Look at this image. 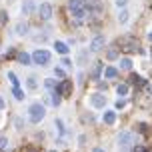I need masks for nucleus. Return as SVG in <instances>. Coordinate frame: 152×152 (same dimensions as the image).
Returning a JSON list of instances; mask_svg holds the SVG:
<instances>
[{
	"mask_svg": "<svg viewBox=\"0 0 152 152\" xmlns=\"http://www.w3.org/2000/svg\"><path fill=\"white\" fill-rule=\"evenodd\" d=\"M26 32H28V24H26V22H18V24H16V34L22 36V34H26Z\"/></svg>",
	"mask_w": 152,
	"mask_h": 152,
	"instance_id": "obj_16",
	"label": "nucleus"
},
{
	"mask_svg": "<svg viewBox=\"0 0 152 152\" xmlns=\"http://www.w3.org/2000/svg\"><path fill=\"white\" fill-rule=\"evenodd\" d=\"M118 22H120V24L128 22V12H126V10H120V14H118Z\"/></svg>",
	"mask_w": 152,
	"mask_h": 152,
	"instance_id": "obj_22",
	"label": "nucleus"
},
{
	"mask_svg": "<svg viewBox=\"0 0 152 152\" xmlns=\"http://www.w3.org/2000/svg\"><path fill=\"white\" fill-rule=\"evenodd\" d=\"M90 102L94 108H102L104 104H106V96H102L100 92H96V94H92L90 96Z\"/></svg>",
	"mask_w": 152,
	"mask_h": 152,
	"instance_id": "obj_8",
	"label": "nucleus"
},
{
	"mask_svg": "<svg viewBox=\"0 0 152 152\" xmlns=\"http://www.w3.org/2000/svg\"><path fill=\"white\" fill-rule=\"evenodd\" d=\"M118 46L124 52H136L138 50V42H136V38H132V36H122L118 40Z\"/></svg>",
	"mask_w": 152,
	"mask_h": 152,
	"instance_id": "obj_2",
	"label": "nucleus"
},
{
	"mask_svg": "<svg viewBox=\"0 0 152 152\" xmlns=\"http://www.w3.org/2000/svg\"><path fill=\"white\" fill-rule=\"evenodd\" d=\"M44 114H46V110L40 102H34V104L28 108V118H30V122H34V124H38V122L42 120Z\"/></svg>",
	"mask_w": 152,
	"mask_h": 152,
	"instance_id": "obj_1",
	"label": "nucleus"
},
{
	"mask_svg": "<svg viewBox=\"0 0 152 152\" xmlns=\"http://www.w3.org/2000/svg\"><path fill=\"white\" fill-rule=\"evenodd\" d=\"M54 48H56V52H60V54H68V46L64 42H54Z\"/></svg>",
	"mask_w": 152,
	"mask_h": 152,
	"instance_id": "obj_17",
	"label": "nucleus"
},
{
	"mask_svg": "<svg viewBox=\"0 0 152 152\" xmlns=\"http://www.w3.org/2000/svg\"><path fill=\"white\" fill-rule=\"evenodd\" d=\"M54 90L58 92L60 96H70V94H72V82H70V80H62L60 84H56Z\"/></svg>",
	"mask_w": 152,
	"mask_h": 152,
	"instance_id": "obj_4",
	"label": "nucleus"
},
{
	"mask_svg": "<svg viewBox=\"0 0 152 152\" xmlns=\"http://www.w3.org/2000/svg\"><path fill=\"white\" fill-rule=\"evenodd\" d=\"M54 74L58 76V78H64V70L62 68H54Z\"/></svg>",
	"mask_w": 152,
	"mask_h": 152,
	"instance_id": "obj_27",
	"label": "nucleus"
},
{
	"mask_svg": "<svg viewBox=\"0 0 152 152\" xmlns=\"http://www.w3.org/2000/svg\"><path fill=\"white\" fill-rule=\"evenodd\" d=\"M104 48V36L102 34H96V36L92 38V42H90V50L92 52H98V50H102Z\"/></svg>",
	"mask_w": 152,
	"mask_h": 152,
	"instance_id": "obj_7",
	"label": "nucleus"
},
{
	"mask_svg": "<svg viewBox=\"0 0 152 152\" xmlns=\"http://www.w3.org/2000/svg\"><path fill=\"white\" fill-rule=\"evenodd\" d=\"M44 84H46V88H56V82H54L52 78H46Z\"/></svg>",
	"mask_w": 152,
	"mask_h": 152,
	"instance_id": "obj_24",
	"label": "nucleus"
},
{
	"mask_svg": "<svg viewBox=\"0 0 152 152\" xmlns=\"http://www.w3.org/2000/svg\"><path fill=\"white\" fill-rule=\"evenodd\" d=\"M104 76H106L108 80H112V78H116V76H118V70L114 68V66H108V68L104 70Z\"/></svg>",
	"mask_w": 152,
	"mask_h": 152,
	"instance_id": "obj_12",
	"label": "nucleus"
},
{
	"mask_svg": "<svg viewBox=\"0 0 152 152\" xmlns=\"http://www.w3.org/2000/svg\"><path fill=\"white\" fill-rule=\"evenodd\" d=\"M148 38H150V40H152V32H150V34H148Z\"/></svg>",
	"mask_w": 152,
	"mask_h": 152,
	"instance_id": "obj_35",
	"label": "nucleus"
},
{
	"mask_svg": "<svg viewBox=\"0 0 152 152\" xmlns=\"http://www.w3.org/2000/svg\"><path fill=\"white\" fill-rule=\"evenodd\" d=\"M8 78H10V82L14 84V86H18V78H16L14 72H8Z\"/></svg>",
	"mask_w": 152,
	"mask_h": 152,
	"instance_id": "obj_25",
	"label": "nucleus"
},
{
	"mask_svg": "<svg viewBox=\"0 0 152 152\" xmlns=\"http://www.w3.org/2000/svg\"><path fill=\"white\" fill-rule=\"evenodd\" d=\"M62 66H64V68H70V66H72V62H70L68 58H64V60H62Z\"/></svg>",
	"mask_w": 152,
	"mask_h": 152,
	"instance_id": "obj_28",
	"label": "nucleus"
},
{
	"mask_svg": "<svg viewBox=\"0 0 152 152\" xmlns=\"http://www.w3.org/2000/svg\"><path fill=\"white\" fill-rule=\"evenodd\" d=\"M114 120H116V112H114V110L104 112V122H106V124H114Z\"/></svg>",
	"mask_w": 152,
	"mask_h": 152,
	"instance_id": "obj_13",
	"label": "nucleus"
},
{
	"mask_svg": "<svg viewBox=\"0 0 152 152\" xmlns=\"http://www.w3.org/2000/svg\"><path fill=\"white\" fill-rule=\"evenodd\" d=\"M60 100H62V96H60V94H58L56 90H54V92H52V98H50V102H52L54 106H58V104H60Z\"/></svg>",
	"mask_w": 152,
	"mask_h": 152,
	"instance_id": "obj_19",
	"label": "nucleus"
},
{
	"mask_svg": "<svg viewBox=\"0 0 152 152\" xmlns=\"http://www.w3.org/2000/svg\"><path fill=\"white\" fill-rule=\"evenodd\" d=\"M86 6V0H68V8L70 10H76V8Z\"/></svg>",
	"mask_w": 152,
	"mask_h": 152,
	"instance_id": "obj_11",
	"label": "nucleus"
},
{
	"mask_svg": "<svg viewBox=\"0 0 152 152\" xmlns=\"http://www.w3.org/2000/svg\"><path fill=\"white\" fill-rule=\"evenodd\" d=\"M140 80H142V78H140V76H138V74H132V76H130V82H132V84L140 82Z\"/></svg>",
	"mask_w": 152,
	"mask_h": 152,
	"instance_id": "obj_26",
	"label": "nucleus"
},
{
	"mask_svg": "<svg viewBox=\"0 0 152 152\" xmlns=\"http://www.w3.org/2000/svg\"><path fill=\"white\" fill-rule=\"evenodd\" d=\"M134 152H146V146H136V148H134Z\"/></svg>",
	"mask_w": 152,
	"mask_h": 152,
	"instance_id": "obj_30",
	"label": "nucleus"
},
{
	"mask_svg": "<svg viewBox=\"0 0 152 152\" xmlns=\"http://www.w3.org/2000/svg\"><path fill=\"white\" fill-rule=\"evenodd\" d=\"M32 10H34V0H24L22 14H24V16H28V14H32Z\"/></svg>",
	"mask_w": 152,
	"mask_h": 152,
	"instance_id": "obj_10",
	"label": "nucleus"
},
{
	"mask_svg": "<svg viewBox=\"0 0 152 152\" xmlns=\"http://www.w3.org/2000/svg\"><path fill=\"white\" fill-rule=\"evenodd\" d=\"M38 14H40L42 20H50V18H52V6H50L48 2L40 4V6H38Z\"/></svg>",
	"mask_w": 152,
	"mask_h": 152,
	"instance_id": "obj_6",
	"label": "nucleus"
},
{
	"mask_svg": "<svg viewBox=\"0 0 152 152\" xmlns=\"http://www.w3.org/2000/svg\"><path fill=\"white\" fill-rule=\"evenodd\" d=\"M12 94H14V98H16V100H22V98H24V90L20 88V86H14Z\"/></svg>",
	"mask_w": 152,
	"mask_h": 152,
	"instance_id": "obj_18",
	"label": "nucleus"
},
{
	"mask_svg": "<svg viewBox=\"0 0 152 152\" xmlns=\"http://www.w3.org/2000/svg\"><path fill=\"white\" fill-rule=\"evenodd\" d=\"M132 140H134V136H132V132H128V130H124V132H120V136H118V144H120L122 148H128V146L132 144Z\"/></svg>",
	"mask_w": 152,
	"mask_h": 152,
	"instance_id": "obj_5",
	"label": "nucleus"
},
{
	"mask_svg": "<svg viewBox=\"0 0 152 152\" xmlns=\"http://www.w3.org/2000/svg\"><path fill=\"white\" fill-rule=\"evenodd\" d=\"M126 2H128V0H116V6L120 8V6H126Z\"/></svg>",
	"mask_w": 152,
	"mask_h": 152,
	"instance_id": "obj_29",
	"label": "nucleus"
},
{
	"mask_svg": "<svg viewBox=\"0 0 152 152\" xmlns=\"http://www.w3.org/2000/svg\"><path fill=\"white\" fill-rule=\"evenodd\" d=\"M106 58L108 60H116V58H118V48H116V46H112V48L106 50Z\"/></svg>",
	"mask_w": 152,
	"mask_h": 152,
	"instance_id": "obj_14",
	"label": "nucleus"
},
{
	"mask_svg": "<svg viewBox=\"0 0 152 152\" xmlns=\"http://www.w3.org/2000/svg\"><path fill=\"white\" fill-rule=\"evenodd\" d=\"M2 108H4V98L0 96V110H2Z\"/></svg>",
	"mask_w": 152,
	"mask_h": 152,
	"instance_id": "obj_32",
	"label": "nucleus"
},
{
	"mask_svg": "<svg viewBox=\"0 0 152 152\" xmlns=\"http://www.w3.org/2000/svg\"><path fill=\"white\" fill-rule=\"evenodd\" d=\"M18 62L26 66V64H30V62H32V56H28L26 52H20V54H18Z\"/></svg>",
	"mask_w": 152,
	"mask_h": 152,
	"instance_id": "obj_15",
	"label": "nucleus"
},
{
	"mask_svg": "<svg viewBox=\"0 0 152 152\" xmlns=\"http://www.w3.org/2000/svg\"><path fill=\"white\" fill-rule=\"evenodd\" d=\"M116 90H118L120 96H126V94H128V84H118V88H116Z\"/></svg>",
	"mask_w": 152,
	"mask_h": 152,
	"instance_id": "obj_21",
	"label": "nucleus"
},
{
	"mask_svg": "<svg viewBox=\"0 0 152 152\" xmlns=\"http://www.w3.org/2000/svg\"><path fill=\"white\" fill-rule=\"evenodd\" d=\"M32 62H34V64H38V66L48 64V62H50V52H48V50H42V48H38L36 52L32 54Z\"/></svg>",
	"mask_w": 152,
	"mask_h": 152,
	"instance_id": "obj_3",
	"label": "nucleus"
},
{
	"mask_svg": "<svg viewBox=\"0 0 152 152\" xmlns=\"http://www.w3.org/2000/svg\"><path fill=\"white\" fill-rule=\"evenodd\" d=\"M4 20H6V14H4V12H0V24L4 22Z\"/></svg>",
	"mask_w": 152,
	"mask_h": 152,
	"instance_id": "obj_31",
	"label": "nucleus"
},
{
	"mask_svg": "<svg viewBox=\"0 0 152 152\" xmlns=\"http://www.w3.org/2000/svg\"><path fill=\"white\" fill-rule=\"evenodd\" d=\"M94 152H104V150H102V148H94Z\"/></svg>",
	"mask_w": 152,
	"mask_h": 152,
	"instance_id": "obj_34",
	"label": "nucleus"
},
{
	"mask_svg": "<svg viewBox=\"0 0 152 152\" xmlns=\"http://www.w3.org/2000/svg\"><path fill=\"white\" fill-rule=\"evenodd\" d=\"M24 152H36V148H26Z\"/></svg>",
	"mask_w": 152,
	"mask_h": 152,
	"instance_id": "obj_33",
	"label": "nucleus"
},
{
	"mask_svg": "<svg viewBox=\"0 0 152 152\" xmlns=\"http://www.w3.org/2000/svg\"><path fill=\"white\" fill-rule=\"evenodd\" d=\"M100 72H102V62H96V64L92 66L90 78H92V80H98V78H100Z\"/></svg>",
	"mask_w": 152,
	"mask_h": 152,
	"instance_id": "obj_9",
	"label": "nucleus"
},
{
	"mask_svg": "<svg viewBox=\"0 0 152 152\" xmlns=\"http://www.w3.org/2000/svg\"><path fill=\"white\" fill-rule=\"evenodd\" d=\"M120 68H124V70H130V68H132L130 58H122V60H120Z\"/></svg>",
	"mask_w": 152,
	"mask_h": 152,
	"instance_id": "obj_20",
	"label": "nucleus"
},
{
	"mask_svg": "<svg viewBox=\"0 0 152 152\" xmlns=\"http://www.w3.org/2000/svg\"><path fill=\"white\" fill-rule=\"evenodd\" d=\"M26 86H28L30 90H34V88H36V78H34V76H30V78L26 80Z\"/></svg>",
	"mask_w": 152,
	"mask_h": 152,
	"instance_id": "obj_23",
	"label": "nucleus"
}]
</instances>
